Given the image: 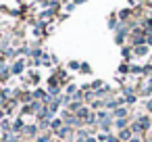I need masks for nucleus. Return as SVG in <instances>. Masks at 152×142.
Returning a JSON list of instances; mask_svg holds the SVG:
<instances>
[{
    "label": "nucleus",
    "instance_id": "obj_1",
    "mask_svg": "<svg viewBox=\"0 0 152 142\" xmlns=\"http://www.w3.org/2000/svg\"><path fill=\"white\" fill-rule=\"evenodd\" d=\"M21 69H23V65H21V63H17V65H15V67H13V71H15V73H19V71H21Z\"/></svg>",
    "mask_w": 152,
    "mask_h": 142
},
{
    "label": "nucleus",
    "instance_id": "obj_2",
    "mask_svg": "<svg viewBox=\"0 0 152 142\" xmlns=\"http://www.w3.org/2000/svg\"><path fill=\"white\" fill-rule=\"evenodd\" d=\"M129 142H140V140H137V138H131V140H129Z\"/></svg>",
    "mask_w": 152,
    "mask_h": 142
},
{
    "label": "nucleus",
    "instance_id": "obj_3",
    "mask_svg": "<svg viewBox=\"0 0 152 142\" xmlns=\"http://www.w3.org/2000/svg\"><path fill=\"white\" fill-rule=\"evenodd\" d=\"M150 84H152V77H150Z\"/></svg>",
    "mask_w": 152,
    "mask_h": 142
}]
</instances>
